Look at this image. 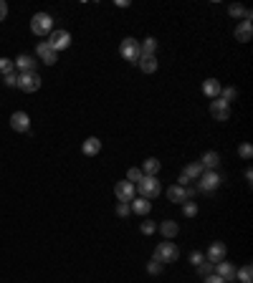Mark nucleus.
Instances as JSON below:
<instances>
[{
    "mask_svg": "<svg viewBox=\"0 0 253 283\" xmlns=\"http://www.w3.org/2000/svg\"><path fill=\"white\" fill-rule=\"evenodd\" d=\"M134 187H137L139 197H144V200H152V197H157V195L162 192V185L157 182V177H147V175H144Z\"/></svg>",
    "mask_w": 253,
    "mask_h": 283,
    "instance_id": "obj_1",
    "label": "nucleus"
},
{
    "mask_svg": "<svg viewBox=\"0 0 253 283\" xmlns=\"http://www.w3.org/2000/svg\"><path fill=\"white\" fill-rule=\"evenodd\" d=\"M31 31L36 36H51L54 33V18L48 13H36L31 18Z\"/></svg>",
    "mask_w": 253,
    "mask_h": 283,
    "instance_id": "obj_2",
    "label": "nucleus"
},
{
    "mask_svg": "<svg viewBox=\"0 0 253 283\" xmlns=\"http://www.w3.org/2000/svg\"><path fill=\"white\" fill-rule=\"evenodd\" d=\"M119 53H122V59H127L129 64H137L139 56H142V51H139V41H137V38H124L122 46H119Z\"/></svg>",
    "mask_w": 253,
    "mask_h": 283,
    "instance_id": "obj_3",
    "label": "nucleus"
},
{
    "mask_svg": "<svg viewBox=\"0 0 253 283\" xmlns=\"http://www.w3.org/2000/svg\"><path fill=\"white\" fill-rule=\"evenodd\" d=\"M21 91H26V94H33V91H38L41 89V76L36 74V71H28V74H18V84H16Z\"/></svg>",
    "mask_w": 253,
    "mask_h": 283,
    "instance_id": "obj_4",
    "label": "nucleus"
},
{
    "mask_svg": "<svg viewBox=\"0 0 253 283\" xmlns=\"http://www.w3.org/2000/svg\"><path fill=\"white\" fill-rule=\"evenodd\" d=\"M177 255H180V250L175 243H160L152 258H157L160 263H172V260H177Z\"/></svg>",
    "mask_w": 253,
    "mask_h": 283,
    "instance_id": "obj_5",
    "label": "nucleus"
},
{
    "mask_svg": "<svg viewBox=\"0 0 253 283\" xmlns=\"http://www.w3.org/2000/svg\"><path fill=\"white\" fill-rule=\"evenodd\" d=\"M114 195H117V202H132L137 197V187L132 182H117L114 185Z\"/></svg>",
    "mask_w": 253,
    "mask_h": 283,
    "instance_id": "obj_6",
    "label": "nucleus"
},
{
    "mask_svg": "<svg viewBox=\"0 0 253 283\" xmlns=\"http://www.w3.org/2000/svg\"><path fill=\"white\" fill-rule=\"evenodd\" d=\"M48 46H51L56 53H59V51H64V48H69V46H71V33H69V31H61V28H59V31H54V33H51V38H48Z\"/></svg>",
    "mask_w": 253,
    "mask_h": 283,
    "instance_id": "obj_7",
    "label": "nucleus"
},
{
    "mask_svg": "<svg viewBox=\"0 0 253 283\" xmlns=\"http://www.w3.org/2000/svg\"><path fill=\"white\" fill-rule=\"evenodd\" d=\"M197 180H200V182H197V190H203V192H213V190H218L220 182H223L218 172H203Z\"/></svg>",
    "mask_w": 253,
    "mask_h": 283,
    "instance_id": "obj_8",
    "label": "nucleus"
},
{
    "mask_svg": "<svg viewBox=\"0 0 253 283\" xmlns=\"http://www.w3.org/2000/svg\"><path fill=\"white\" fill-rule=\"evenodd\" d=\"M210 114L215 122H228L230 119V104H225L223 99H213L210 101Z\"/></svg>",
    "mask_w": 253,
    "mask_h": 283,
    "instance_id": "obj_9",
    "label": "nucleus"
},
{
    "mask_svg": "<svg viewBox=\"0 0 253 283\" xmlns=\"http://www.w3.org/2000/svg\"><path fill=\"white\" fill-rule=\"evenodd\" d=\"M225 253H228V248H225V243H220V240H215V243H210V248H208V253H205V260L208 263H220V260H225Z\"/></svg>",
    "mask_w": 253,
    "mask_h": 283,
    "instance_id": "obj_10",
    "label": "nucleus"
},
{
    "mask_svg": "<svg viewBox=\"0 0 253 283\" xmlns=\"http://www.w3.org/2000/svg\"><path fill=\"white\" fill-rule=\"evenodd\" d=\"M36 53H38V59H41L43 64H48V66H54V64L59 61V53L48 46V41H41V43L36 46Z\"/></svg>",
    "mask_w": 253,
    "mask_h": 283,
    "instance_id": "obj_11",
    "label": "nucleus"
},
{
    "mask_svg": "<svg viewBox=\"0 0 253 283\" xmlns=\"http://www.w3.org/2000/svg\"><path fill=\"white\" fill-rule=\"evenodd\" d=\"M235 265L233 263H225V260H220V263H215V275H220L225 283H230V280H235Z\"/></svg>",
    "mask_w": 253,
    "mask_h": 283,
    "instance_id": "obj_12",
    "label": "nucleus"
},
{
    "mask_svg": "<svg viewBox=\"0 0 253 283\" xmlns=\"http://www.w3.org/2000/svg\"><path fill=\"white\" fill-rule=\"evenodd\" d=\"M11 127H13L16 132H28V129H31V117H28L26 111H16V114L11 117Z\"/></svg>",
    "mask_w": 253,
    "mask_h": 283,
    "instance_id": "obj_13",
    "label": "nucleus"
},
{
    "mask_svg": "<svg viewBox=\"0 0 253 283\" xmlns=\"http://www.w3.org/2000/svg\"><path fill=\"white\" fill-rule=\"evenodd\" d=\"M167 200L175 202V205H182V202H187L190 197H187V190H185V187L172 185V187H167Z\"/></svg>",
    "mask_w": 253,
    "mask_h": 283,
    "instance_id": "obj_14",
    "label": "nucleus"
},
{
    "mask_svg": "<svg viewBox=\"0 0 253 283\" xmlns=\"http://www.w3.org/2000/svg\"><path fill=\"white\" fill-rule=\"evenodd\" d=\"M18 69H21V74H28V71H36V59L31 56V53H21L16 61H13Z\"/></svg>",
    "mask_w": 253,
    "mask_h": 283,
    "instance_id": "obj_15",
    "label": "nucleus"
},
{
    "mask_svg": "<svg viewBox=\"0 0 253 283\" xmlns=\"http://www.w3.org/2000/svg\"><path fill=\"white\" fill-rule=\"evenodd\" d=\"M220 81L218 79H205V84H203V94L208 96V99H218L220 96Z\"/></svg>",
    "mask_w": 253,
    "mask_h": 283,
    "instance_id": "obj_16",
    "label": "nucleus"
},
{
    "mask_svg": "<svg viewBox=\"0 0 253 283\" xmlns=\"http://www.w3.org/2000/svg\"><path fill=\"white\" fill-rule=\"evenodd\" d=\"M200 164H203L205 172H215V167L220 164V154L218 152H205L203 159H200Z\"/></svg>",
    "mask_w": 253,
    "mask_h": 283,
    "instance_id": "obj_17",
    "label": "nucleus"
},
{
    "mask_svg": "<svg viewBox=\"0 0 253 283\" xmlns=\"http://www.w3.org/2000/svg\"><path fill=\"white\" fill-rule=\"evenodd\" d=\"M160 167H162V162H160L157 157H147V159H144V164H142L139 169H142V172H144L147 177H157Z\"/></svg>",
    "mask_w": 253,
    "mask_h": 283,
    "instance_id": "obj_18",
    "label": "nucleus"
},
{
    "mask_svg": "<svg viewBox=\"0 0 253 283\" xmlns=\"http://www.w3.org/2000/svg\"><path fill=\"white\" fill-rule=\"evenodd\" d=\"M250 36H253V26H250L248 21L238 23V28H235V38H238L240 43H248V41H250Z\"/></svg>",
    "mask_w": 253,
    "mask_h": 283,
    "instance_id": "obj_19",
    "label": "nucleus"
},
{
    "mask_svg": "<svg viewBox=\"0 0 253 283\" xmlns=\"http://www.w3.org/2000/svg\"><path fill=\"white\" fill-rule=\"evenodd\" d=\"M81 149H84V154H86V157H96V154L102 152V139L89 137V139L84 142V147H81Z\"/></svg>",
    "mask_w": 253,
    "mask_h": 283,
    "instance_id": "obj_20",
    "label": "nucleus"
},
{
    "mask_svg": "<svg viewBox=\"0 0 253 283\" xmlns=\"http://www.w3.org/2000/svg\"><path fill=\"white\" fill-rule=\"evenodd\" d=\"M129 207H132V212H137V215H147V212L152 210V202L144 200V197H134V200L129 202Z\"/></svg>",
    "mask_w": 253,
    "mask_h": 283,
    "instance_id": "obj_21",
    "label": "nucleus"
},
{
    "mask_svg": "<svg viewBox=\"0 0 253 283\" xmlns=\"http://www.w3.org/2000/svg\"><path fill=\"white\" fill-rule=\"evenodd\" d=\"M137 66H139L144 74H155V71H157V56H139Z\"/></svg>",
    "mask_w": 253,
    "mask_h": 283,
    "instance_id": "obj_22",
    "label": "nucleus"
},
{
    "mask_svg": "<svg viewBox=\"0 0 253 283\" xmlns=\"http://www.w3.org/2000/svg\"><path fill=\"white\" fill-rule=\"evenodd\" d=\"M203 172H205V169H203V164H200V162H192V164H187V167L182 169V175H185L187 180H195V182H197V177H200Z\"/></svg>",
    "mask_w": 253,
    "mask_h": 283,
    "instance_id": "obj_23",
    "label": "nucleus"
},
{
    "mask_svg": "<svg viewBox=\"0 0 253 283\" xmlns=\"http://www.w3.org/2000/svg\"><path fill=\"white\" fill-rule=\"evenodd\" d=\"M177 230H180V225H177L175 220H165V222L160 225V233H162L167 240H170V238H175V235H177Z\"/></svg>",
    "mask_w": 253,
    "mask_h": 283,
    "instance_id": "obj_24",
    "label": "nucleus"
},
{
    "mask_svg": "<svg viewBox=\"0 0 253 283\" xmlns=\"http://www.w3.org/2000/svg\"><path fill=\"white\" fill-rule=\"evenodd\" d=\"M139 51H142V56H155L157 53V38H144L139 43Z\"/></svg>",
    "mask_w": 253,
    "mask_h": 283,
    "instance_id": "obj_25",
    "label": "nucleus"
},
{
    "mask_svg": "<svg viewBox=\"0 0 253 283\" xmlns=\"http://www.w3.org/2000/svg\"><path fill=\"white\" fill-rule=\"evenodd\" d=\"M235 278H238L240 283H250V280H253V268H250V263H245L240 270H235Z\"/></svg>",
    "mask_w": 253,
    "mask_h": 283,
    "instance_id": "obj_26",
    "label": "nucleus"
},
{
    "mask_svg": "<svg viewBox=\"0 0 253 283\" xmlns=\"http://www.w3.org/2000/svg\"><path fill=\"white\" fill-rule=\"evenodd\" d=\"M218 99H223L225 104H230V101H235V99H238V89H233V86L220 89V96H218Z\"/></svg>",
    "mask_w": 253,
    "mask_h": 283,
    "instance_id": "obj_27",
    "label": "nucleus"
},
{
    "mask_svg": "<svg viewBox=\"0 0 253 283\" xmlns=\"http://www.w3.org/2000/svg\"><path fill=\"white\" fill-rule=\"evenodd\" d=\"M144 177V172L139 169V167H132V169H127V182H132V185H137L139 180Z\"/></svg>",
    "mask_w": 253,
    "mask_h": 283,
    "instance_id": "obj_28",
    "label": "nucleus"
},
{
    "mask_svg": "<svg viewBox=\"0 0 253 283\" xmlns=\"http://www.w3.org/2000/svg\"><path fill=\"white\" fill-rule=\"evenodd\" d=\"M195 268H197V273H200L203 278H205V275H213V273H215V265H213V263H208V260H203V263H197Z\"/></svg>",
    "mask_w": 253,
    "mask_h": 283,
    "instance_id": "obj_29",
    "label": "nucleus"
},
{
    "mask_svg": "<svg viewBox=\"0 0 253 283\" xmlns=\"http://www.w3.org/2000/svg\"><path fill=\"white\" fill-rule=\"evenodd\" d=\"M13 71H16V64H13L11 59H0V74L8 76V74H13Z\"/></svg>",
    "mask_w": 253,
    "mask_h": 283,
    "instance_id": "obj_30",
    "label": "nucleus"
},
{
    "mask_svg": "<svg viewBox=\"0 0 253 283\" xmlns=\"http://www.w3.org/2000/svg\"><path fill=\"white\" fill-rule=\"evenodd\" d=\"M182 212H185V217H195L197 215V202H192V200L182 202Z\"/></svg>",
    "mask_w": 253,
    "mask_h": 283,
    "instance_id": "obj_31",
    "label": "nucleus"
},
{
    "mask_svg": "<svg viewBox=\"0 0 253 283\" xmlns=\"http://www.w3.org/2000/svg\"><path fill=\"white\" fill-rule=\"evenodd\" d=\"M228 13H230L233 18H243V16H245V8H243L240 3H230V6H228Z\"/></svg>",
    "mask_w": 253,
    "mask_h": 283,
    "instance_id": "obj_32",
    "label": "nucleus"
},
{
    "mask_svg": "<svg viewBox=\"0 0 253 283\" xmlns=\"http://www.w3.org/2000/svg\"><path fill=\"white\" fill-rule=\"evenodd\" d=\"M162 265H165V263H160L157 258H152V260L147 263V270H149L152 275H157V273H162Z\"/></svg>",
    "mask_w": 253,
    "mask_h": 283,
    "instance_id": "obj_33",
    "label": "nucleus"
},
{
    "mask_svg": "<svg viewBox=\"0 0 253 283\" xmlns=\"http://www.w3.org/2000/svg\"><path fill=\"white\" fill-rule=\"evenodd\" d=\"M238 154H240L243 159H250V157H253V147H250V144H240V147H238Z\"/></svg>",
    "mask_w": 253,
    "mask_h": 283,
    "instance_id": "obj_34",
    "label": "nucleus"
},
{
    "mask_svg": "<svg viewBox=\"0 0 253 283\" xmlns=\"http://www.w3.org/2000/svg\"><path fill=\"white\" fill-rule=\"evenodd\" d=\"M129 212H132L129 202H117V215H119V217H127Z\"/></svg>",
    "mask_w": 253,
    "mask_h": 283,
    "instance_id": "obj_35",
    "label": "nucleus"
},
{
    "mask_svg": "<svg viewBox=\"0 0 253 283\" xmlns=\"http://www.w3.org/2000/svg\"><path fill=\"white\" fill-rule=\"evenodd\" d=\"M155 230H157V222H152V220H144V222H142V233H144V235H152Z\"/></svg>",
    "mask_w": 253,
    "mask_h": 283,
    "instance_id": "obj_36",
    "label": "nucleus"
},
{
    "mask_svg": "<svg viewBox=\"0 0 253 283\" xmlns=\"http://www.w3.org/2000/svg\"><path fill=\"white\" fill-rule=\"evenodd\" d=\"M6 79V86H16L18 84V74L13 71V74H8V76H3Z\"/></svg>",
    "mask_w": 253,
    "mask_h": 283,
    "instance_id": "obj_37",
    "label": "nucleus"
},
{
    "mask_svg": "<svg viewBox=\"0 0 253 283\" xmlns=\"http://www.w3.org/2000/svg\"><path fill=\"white\" fill-rule=\"evenodd\" d=\"M6 16H8V3H6V0H0V23L6 21Z\"/></svg>",
    "mask_w": 253,
    "mask_h": 283,
    "instance_id": "obj_38",
    "label": "nucleus"
},
{
    "mask_svg": "<svg viewBox=\"0 0 253 283\" xmlns=\"http://www.w3.org/2000/svg\"><path fill=\"white\" fill-rule=\"evenodd\" d=\"M203 260H205L203 253H192V255H190V263H192V265H197V263H203Z\"/></svg>",
    "mask_w": 253,
    "mask_h": 283,
    "instance_id": "obj_39",
    "label": "nucleus"
},
{
    "mask_svg": "<svg viewBox=\"0 0 253 283\" xmlns=\"http://www.w3.org/2000/svg\"><path fill=\"white\" fill-rule=\"evenodd\" d=\"M205 283H225V280H223L220 275H215V273H213V275H205Z\"/></svg>",
    "mask_w": 253,
    "mask_h": 283,
    "instance_id": "obj_40",
    "label": "nucleus"
},
{
    "mask_svg": "<svg viewBox=\"0 0 253 283\" xmlns=\"http://www.w3.org/2000/svg\"><path fill=\"white\" fill-rule=\"evenodd\" d=\"M117 8H129V0H117Z\"/></svg>",
    "mask_w": 253,
    "mask_h": 283,
    "instance_id": "obj_41",
    "label": "nucleus"
}]
</instances>
